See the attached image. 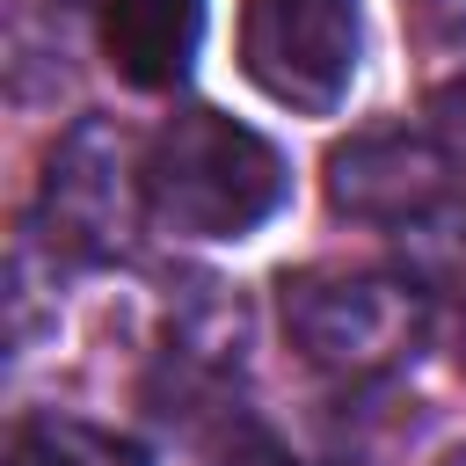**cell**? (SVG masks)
Instances as JSON below:
<instances>
[{"instance_id":"cell-1","label":"cell","mask_w":466,"mask_h":466,"mask_svg":"<svg viewBox=\"0 0 466 466\" xmlns=\"http://www.w3.org/2000/svg\"><path fill=\"white\" fill-rule=\"evenodd\" d=\"M138 175H146V211L167 233H189V240H240L262 218H277L284 197H291L284 153L226 109L167 116L146 138Z\"/></svg>"},{"instance_id":"cell-2","label":"cell","mask_w":466,"mask_h":466,"mask_svg":"<svg viewBox=\"0 0 466 466\" xmlns=\"http://www.w3.org/2000/svg\"><path fill=\"white\" fill-rule=\"evenodd\" d=\"M277 291H284V335H291V350L306 364L335 371V379H386L430 335V291L415 277L320 262V269L284 277Z\"/></svg>"},{"instance_id":"cell-3","label":"cell","mask_w":466,"mask_h":466,"mask_svg":"<svg viewBox=\"0 0 466 466\" xmlns=\"http://www.w3.org/2000/svg\"><path fill=\"white\" fill-rule=\"evenodd\" d=\"M240 73L277 109H342L357 80V0H240Z\"/></svg>"},{"instance_id":"cell-4","label":"cell","mask_w":466,"mask_h":466,"mask_svg":"<svg viewBox=\"0 0 466 466\" xmlns=\"http://www.w3.org/2000/svg\"><path fill=\"white\" fill-rule=\"evenodd\" d=\"M131 204H146V175L131 167L124 131L87 116L44 167V197H36L44 240L66 248L73 262H109L131 233Z\"/></svg>"},{"instance_id":"cell-5","label":"cell","mask_w":466,"mask_h":466,"mask_svg":"<svg viewBox=\"0 0 466 466\" xmlns=\"http://www.w3.org/2000/svg\"><path fill=\"white\" fill-rule=\"evenodd\" d=\"M328 204L364 226H408L444 204V153L430 131L379 124L328 153Z\"/></svg>"},{"instance_id":"cell-6","label":"cell","mask_w":466,"mask_h":466,"mask_svg":"<svg viewBox=\"0 0 466 466\" xmlns=\"http://www.w3.org/2000/svg\"><path fill=\"white\" fill-rule=\"evenodd\" d=\"M197 36H204V0H102V51L116 80L146 95L182 87Z\"/></svg>"},{"instance_id":"cell-7","label":"cell","mask_w":466,"mask_h":466,"mask_svg":"<svg viewBox=\"0 0 466 466\" xmlns=\"http://www.w3.org/2000/svg\"><path fill=\"white\" fill-rule=\"evenodd\" d=\"M7 466H146V451L131 437H109L95 422H73V415H29L15 430Z\"/></svg>"},{"instance_id":"cell-8","label":"cell","mask_w":466,"mask_h":466,"mask_svg":"<svg viewBox=\"0 0 466 466\" xmlns=\"http://www.w3.org/2000/svg\"><path fill=\"white\" fill-rule=\"evenodd\" d=\"M393 233H400V262L422 291H466V211L459 204H437Z\"/></svg>"},{"instance_id":"cell-9","label":"cell","mask_w":466,"mask_h":466,"mask_svg":"<svg viewBox=\"0 0 466 466\" xmlns=\"http://www.w3.org/2000/svg\"><path fill=\"white\" fill-rule=\"evenodd\" d=\"M430 138H437V153H444V167L451 175H466V73H451L437 95H430Z\"/></svg>"},{"instance_id":"cell-10","label":"cell","mask_w":466,"mask_h":466,"mask_svg":"<svg viewBox=\"0 0 466 466\" xmlns=\"http://www.w3.org/2000/svg\"><path fill=\"white\" fill-rule=\"evenodd\" d=\"M211 466H299V459H291V451H284L277 437H262V430H248V437H233V444H226V451H218Z\"/></svg>"},{"instance_id":"cell-11","label":"cell","mask_w":466,"mask_h":466,"mask_svg":"<svg viewBox=\"0 0 466 466\" xmlns=\"http://www.w3.org/2000/svg\"><path fill=\"white\" fill-rule=\"evenodd\" d=\"M444 466H466V444H459V451H444Z\"/></svg>"},{"instance_id":"cell-12","label":"cell","mask_w":466,"mask_h":466,"mask_svg":"<svg viewBox=\"0 0 466 466\" xmlns=\"http://www.w3.org/2000/svg\"><path fill=\"white\" fill-rule=\"evenodd\" d=\"M459 371H466V342H459Z\"/></svg>"}]
</instances>
